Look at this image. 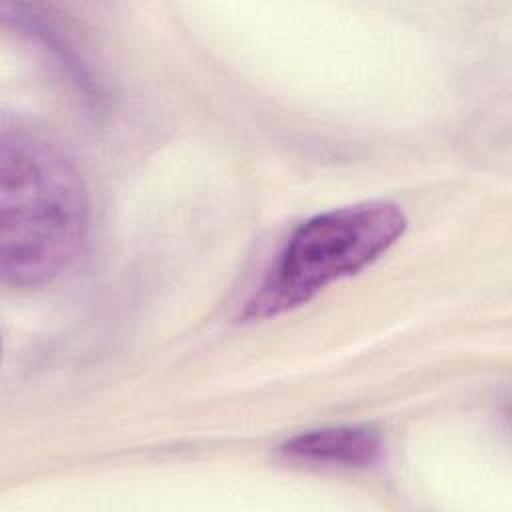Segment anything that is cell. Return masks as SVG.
<instances>
[{"label": "cell", "instance_id": "cell-1", "mask_svg": "<svg viewBox=\"0 0 512 512\" xmlns=\"http://www.w3.org/2000/svg\"><path fill=\"white\" fill-rule=\"evenodd\" d=\"M90 222L86 186L48 142L2 132L0 270L6 284L34 288L64 274L80 256Z\"/></svg>", "mask_w": 512, "mask_h": 512}, {"label": "cell", "instance_id": "cell-2", "mask_svg": "<svg viewBox=\"0 0 512 512\" xmlns=\"http://www.w3.org/2000/svg\"><path fill=\"white\" fill-rule=\"evenodd\" d=\"M404 212L384 200L316 214L288 238L276 266L246 302L242 318L262 320L306 304L320 290L384 256L406 230Z\"/></svg>", "mask_w": 512, "mask_h": 512}, {"label": "cell", "instance_id": "cell-3", "mask_svg": "<svg viewBox=\"0 0 512 512\" xmlns=\"http://www.w3.org/2000/svg\"><path fill=\"white\" fill-rule=\"evenodd\" d=\"M280 450L294 460L366 468L380 458L382 438L368 426H330L296 434Z\"/></svg>", "mask_w": 512, "mask_h": 512}]
</instances>
